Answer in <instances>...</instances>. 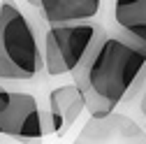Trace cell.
<instances>
[{
  "label": "cell",
  "mask_w": 146,
  "mask_h": 144,
  "mask_svg": "<svg viewBox=\"0 0 146 144\" xmlns=\"http://www.w3.org/2000/svg\"><path fill=\"white\" fill-rule=\"evenodd\" d=\"M139 107H141V114L146 116V88H144V93H141V102H139Z\"/></svg>",
  "instance_id": "9"
},
{
  "label": "cell",
  "mask_w": 146,
  "mask_h": 144,
  "mask_svg": "<svg viewBox=\"0 0 146 144\" xmlns=\"http://www.w3.org/2000/svg\"><path fill=\"white\" fill-rule=\"evenodd\" d=\"M111 21L116 33L146 47V0H118L111 5Z\"/></svg>",
  "instance_id": "8"
},
{
  "label": "cell",
  "mask_w": 146,
  "mask_h": 144,
  "mask_svg": "<svg viewBox=\"0 0 146 144\" xmlns=\"http://www.w3.org/2000/svg\"><path fill=\"white\" fill-rule=\"evenodd\" d=\"M42 72L37 21L16 3H0V81H33Z\"/></svg>",
  "instance_id": "2"
},
{
  "label": "cell",
  "mask_w": 146,
  "mask_h": 144,
  "mask_svg": "<svg viewBox=\"0 0 146 144\" xmlns=\"http://www.w3.org/2000/svg\"><path fill=\"white\" fill-rule=\"evenodd\" d=\"M0 135L21 144H42V107L33 93L0 84Z\"/></svg>",
  "instance_id": "4"
},
{
  "label": "cell",
  "mask_w": 146,
  "mask_h": 144,
  "mask_svg": "<svg viewBox=\"0 0 146 144\" xmlns=\"http://www.w3.org/2000/svg\"><path fill=\"white\" fill-rule=\"evenodd\" d=\"M28 7L46 26H70L93 21L100 12V0H30Z\"/></svg>",
  "instance_id": "7"
},
{
  "label": "cell",
  "mask_w": 146,
  "mask_h": 144,
  "mask_svg": "<svg viewBox=\"0 0 146 144\" xmlns=\"http://www.w3.org/2000/svg\"><path fill=\"white\" fill-rule=\"evenodd\" d=\"M144 133H146V121H144Z\"/></svg>",
  "instance_id": "10"
},
{
  "label": "cell",
  "mask_w": 146,
  "mask_h": 144,
  "mask_svg": "<svg viewBox=\"0 0 146 144\" xmlns=\"http://www.w3.org/2000/svg\"><path fill=\"white\" fill-rule=\"evenodd\" d=\"M72 144H146V133L125 114L88 119Z\"/></svg>",
  "instance_id": "5"
},
{
  "label": "cell",
  "mask_w": 146,
  "mask_h": 144,
  "mask_svg": "<svg viewBox=\"0 0 146 144\" xmlns=\"http://www.w3.org/2000/svg\"><path fill=\"white\" fill-rule=\"evenodd\" d=\"M104 33L98 21L70 23V26H49L42 33V63L49 77L70 75L79 65L88 47Z\"/></svg>",
  "instance_id": "3"
},
{
  "label": "cell",
  "mask_w": 146,
  "mask_h": 144,
  "mask_svg": "<svg viewBox=\"0 0 146 144\" xmlns=\"http://www.w3.org/2000/svg\"><path fill=\"white\" fill-rule=\"evenodd\" d=\"M144 67L146 47L111 28H104L70 75L90 119H102L116 112Z\"/></svg>",
  "instance_id": "1"
},
{
  "label": "cell",
  "mask_w": 146,
  "mask_h": 144,
  "mask_svg": "<svg viewBox=\"0 0 146 144\" xmlns=\"http://www.w3.org/2000/svg\"><path fill=\"white\" fill-rule=\"evenodd\" d=\"M84 98L74 84H63L49 93V107L44 109L46 114V135H67V130L77 123L81 116Z\"/></svg>",
  "instance_id": "6"
}]
</instances>
